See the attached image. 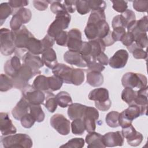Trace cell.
<instances>
[{"label": "cell", "mask_w": 148, "mask_h": 148, "mask_svg": "<svg viewBox=\"0 0 148 148\" xmlns=\"http://www.w3.org/2000/svg\"><path fill=\"white\" fill-rule=\"evenodd\" d=\"M1 142L5 148H31L33 145L32 140L26 134H14L7 136H2Z\"/></svg>", "instance_id": "obj_1"}, {"label": "cell", "mask_w": 148, "mask_h": 148, "mask_svg": "<svg viewBox=\"0 0 148 148\" xmlns=\"http://www.w3.org/2000/svg\"><path fill=\"white\" fill-rule=\"evenodd\" d=\"M147 108V106H142L135 103L129 105L128 108L120 113L119 125L124 128L132 124V122L135 119L146 114Z\"/></svg>", "instance_id": "obj_2"}, {"label": "cell", "mask_w": 148, "mask_h": 148, "mask_svg": "<svg viewBox=\"0 0 148 148\" xmlns=\"http://www.w3.org/2000/svg\"><path fill=\"white\" fill-rule=\"evenodd\" d=\"M88 97L90 100L95 101V107L102 112L109 110L112 105L109 91L106 88H97L91 90Z\"/></svg>", "instance_id": "obj_3"}, {"label": "cell", "mask_w": 148, "mask_h": 148, "mask_svg": "<svg viewBox=\"0 0 148 148\" xmlns=\"http://www.w3.org/2000/svg\"><path fill=\"white\" fill-rule=\"evenodd\" d=\"M71 19V15L65 10L57 13L55 20L49 27L47 34L54 38L58 34L68 27Z\"/></svg>", "instance_id": "obj_4"}, {"label": "cell", "mask_w": 148, "mask_h": 148, "mask_svg": "<svg viewBox=\"0 0 148 148\" xmlns=\"http://www.w3.org/2000/svg\"><path fill=\"white\" fill-rule=\"evenodd\" d=\"M121 83L124 87L140 89L147 86V80L146 76L142 73L130 72L125 73L123 76Z\"/></svg>", "instance_id": "obj_5"}, {"label": "cell", "mask_w": 148, "mask_h": 148, "mask_svg": "<svg viewBox=\"0 0 148 148\" xmlns=\"http://www.w3.org/2000/svg\"><path fill=\"white\" fill-rule=\"evenodd\" d=\"M12 30L1 28L0 30V51L5 56H10L16 51Z\"/></svg>", "instance_id": "obj_6"}, {"label": "cell", "mask_w": 148, "mask_h": 148, "mask_svg": "<svg viewBox=\"0 0 148 148\" xmlns=\"http://www.w3.org/2000/svg\"><path fill=\"white\" fill-rule=\"evenodd\" d=\"M31 11L27 8H22L17 9L13 13L10 21V27L12 31L19 29L24 24L28 23L31 19Z\"/></svg>", "instance_id": "obj_7"}, {"label": "cell", "mask_w": 148, "mask_h": 148, "mask_svg": "<svg viewBox=\"0 0 148 148\" xmlns=\"http://www.w3.org/2000/svg\"><path fill=\"white\" fill-rule=\"evenodd\" d=\"M35 75H36L32 69L23 64L17 75L12 78L14 87L21 90L28 84L29 80Z\"/></svg>", "instance_id": "obj_8"}, {"label": "cell", "mask_w": 148, "mask_h": 148, "mask_svg": "<svg viewBox=\"0 0 148 148\" xmlns=\"http://www.w3.org/2000/svg\"><path fill=\"white\" fill-rule=\"evenodd\" d=\"M23 97L30 104L43 105L45 99V91L35 88L32 85L27 84L21 90Z\"/></svg>", "instance_id": "obj_9"}, {"label": "cell", "mask_w": 148, "mask_h": 148, "mask_svg": "<svg viewBox=\"0 0 148 148\" xmlns=\"http://www.w3.org/2000/svg\"><path fill=\"white\" fill-rule=\"evenodd\" d=\"M51 126L62 135L69 134L71 130V123L64 115L57 113L50 119Z\"/></svg>", "instance_id": "obj_10"}, {"label": "cell", "mask_w": 148, "mask_h": 148, "mask_svg": "<svg viewBox=\"0 0 148 148\" xmlns=\"http://www.w3.org/2000/svg\"><path fill=\"white\" fill-rule=\"evenodd\" d=\"M121 132L123 136L127 139L128 144L131 146H139L143 139L142 134L137 131L132 124L122 128Z\"/></svg>", "instance_id": "obj_11"}, {"label": "cell", "mask_w": 148, "mask_h": 148, "mask_svg": "<svg viewBox=\"0 0 148 148\" xmlns=\"http://www.w3.org/2000/svg\"><path fill=\"white\" fill-rule=\"evenodd\" d=\"M99 119L98 110L92 106H87L83 118L85 129L87 132L94 131L96 128L95 121Z\"/></svg>", "instance_id": "obj_12"}, {"label": "cell", "mask_w": 148, "mask_h": 148, "mask_svg": "<svg viewBox=\"0 0 148 148\" xmlns=\"http://www.w3.org/2000/svg\"><path fill=\"white\" fill-rule=\"evenodd\" d=\"M14 43L17 49H26V44L31 36H34L24 25L17 31H12Z\"/></svg>", "instance_id": "obj_13"}, {"label": "cell", "mask_w": 148, "mask_h": 148, "mask_svg": "<svg viewBox=\"0 0 148 148\" xmlns=\"http://www.w3.org/2000/svg\"><path fill=\"white\" fill-rule=\"evenodd\" d=\"M82 33L79 29L73 28L68 32V40L66 46L68 47L69 50L79 52L82 45Z\"/></svg>", "instance_id": "obj_14"}, {"label": "cell", "mask_w": 148, "mask_h": 148, "mask_svg": "<svg viewBox=\"0 0 148 148\" xmlns=\"http://www.w3.org/2000/svg\"><path fill=\"white\" fill-rule=\"evenodd\" d=\"M21 59L23 64L31 68L36 75L40 73L39 69L43 67L44 63L39 56L27 51L23 55Z\"/></svg>", "instance_id": "obj_15"}, {"label": "cell", "mask_w": 148, "mask_h": 148, "mask_svg": "<svg viewBox=\"0 0 148 148\" xmlns=\"http://www.w3.org/2000/svg\"><path fill=\"white\" fill-rule=\"evenodd\" d=\"M129 54L124 49L117 50L109 60V64L114 69H120L124 68L128 61Z\"/></svg>", "instance_id": "obj_16"}, {"label": "cell", "mask_w": 148, "mask_h": 148, "mask_svg": "<svg viewBox=\"0 0 148 148\" xmlns=\"http://www.w3.org/2000/svg\"><path fill=\"white\" fill-rule=\"evenodd\" d=\"M102 141L105 147L122 146L124 144V137L119 131L109 132L102 135Z\"/></svg>", "instance_id": "obj_17"}, {"label": "cell", "mask_w": 148, "mask_h": 148, "mask_svg": "<svg viewBox=\"0 0 148 148\" xmlns=\"http://www.w3.org/2000/svg\"><path fill=\"white\" fill-rule=\"evenodd\" d=\"M73 68L61 63L57 64L53 68V75L61 79L65 83L71 84V76Z\"/></svg>", "instance_id": "obj_18"}, {"label": "cell", "mask_w": 148, "mask_h": 148, "mask_svg": "<svg viewBox=\"0 0 148 148\" xmlns=\"http://www.w3.org/2000/svg\"><path fill=\"white\" fill-rule=\"evenodd\" d=\"M0 130L2 136H7L16 134L17 129L13 124L8 113H0Z\"/></svg>", "instance_id": "obj_19"}, {"label": "cell", "mask_w": 148, "mask_h": 148, "mask_svg": "<svg viewBox=\"0 0 148 148\" xmlns=\"http://www.w3.org/2000/svg\"><path fill=\"white\" fill-rule=\"evenodd\" d=\"M21 66L20 58L17 56H13L4 64L5 73L10 77L13 78L17 75Z\"/></svg>", "instance_id": "obj_20"}, {"label": "cell", "mask_w": 148, "mask_h": 148, "mask_svg": "<svg viewBox=\"0 0 148 148\" xmlns=\"http://www.w3.org/2000/svg\"><path fill=\"white\" fill-rule=\"evenodd\" d=\"M64 61L71 65H73L78 67H87V63L84 60L82 54L77 51H72L68 50L64 54Z\"/></svg>", "instance_id": "obj_21"}, {"label": "cell", "mask_w": 148, "mask_h": 148, "mask_svg": "<svg viewBox=\"0 0 148 148\" xmlns=\"http://www.w3.org/2000/svg\"><path fill=\"white\" fill-rule=\"evenodd\" d=\"M29 104L28 101L23 97L12 110L13 117L17 120H20L23 116L28 113Z\"/></svg>", "instance_id": "obj_22"}, {"label": "cell", "mask_w": 148, "mask_h": 148, "mask_svg": "<svg viewBox=\"0 0 148 148\" xmlns=\"http://www.w3.org/2000/svg\"><path fill=\"white\" fill-rule=\"evenodd\" d=\"M87 106L78 103H72L68 108V115L72 120L77 119H83Z\"/></svg>", "instance_id": "obj_23"}, {"label": "cell", "mask_w": 148, "mask_h": 148, "mask_svg": "<svg viewBox=\"0 0 148 148\" xmlns=\"http://www.w3.org/2000/svg\"><path fill=\"white\" fill-rule=\"evenodd\" d=\"M42 60L44 64L49 68H53L57 64V55L52 48L45 49L42 53Z\"/></svg>", "instance_id": "obj_24"}, {"label": "cell", "mask_w": 148, "mask_h": 148, "mask_svg": "<svg viewBox=\"0 0 148 148\" xmlns=\"http://www.w3.org/2000/svg\"><path fill=\"white\" fill-rule=\"evenodd\" d=\"M85 141L87 143V147L89 148L105 147L102 141V135L94 131L88 132L86 136Z\"/></svg>", "instance_id": "obj_25"}, {"label": "cell", "mask_w": 148, "mask_h": 148, "mask_svg": "<svg viewBox=\"0 0 148 148\" xmlns=\"http://www.w3.org/2000/svg\"><path fill=\"white\" fill-rule=\"evenodd\" d=\"M26 49L29 52L36 56L41 54L44 50L41 40L37 39L34 36L28 39L26 44Z\"/></svg>", "instance_id": "obj_26"}, {"label": "cell", "mask_w": 148, "mask_h": 148, "mask_svg": "<svg viewBox=\"0 0 148 148\" xmlns=\"http://www.w3.org/2000/svg\"><path fill=\"white\" fill-rule=\"evenodd\" d=\"M87 82L92 87L101 86L104 81L103 76L99 72L88 70L87 72Z\"/></svg>", "instance_id": "obj_27"}, {"label": "cell", "mask_w": 148, "mask_h": 148, "mask_svg": "<svg viewBox=\"0 0 148 148\" xmlns=\"http://www.w3.org/2000/svg\"><path fill=\"white\" fill-rule=\"evenodd\" d=\"M89 43L91 46V58L95 59V57L101 52H104L105 50L106 46L102 39L100 38H96L95 39L91 40L89 41Z\"/></svg>", "instance_id": "obj_28"}, {"label": "cell", "mask_w": 148, "mask_h": 148, "mask_svg": "<svg viewBox=\"0 0 148 148\" xmlns=\"http://www.w3.org/2000/svg\"><path fill=\"white\" fill-rule=\"evenodd\" d=\"M45 92V99L43 105L49 112L53 113L57 109L58 105L56 99V95L49 91H46Z\"/></svg>", "instance_id": "obj_29"}, {"label": "cell", "mask_w": 148, "mask_h": 148, "mask_svg": "<svg viewBox=\"0 0 148 148\" xmlns=\"http://www.w3.org/2000/svg\"><path fill=\"white\" fill-rule=\"evenodd\" d=\"M29 113L34 118L36 121L40 123L44 120L45 114L40 106V105L29 104Z\"/></svg>", "instance_id": "obj_30"}, {"label": "cell", "mask_w": 148, "mask_h": 148, "mask_svg": "<svg viewBox=\"0 0 148 148\" xmlns=\"http://www.w3.org/2000/svg\"><path fill=\"white\" fill-rule=\"evenodd\" d=\"M57 104L61 108L69 106L72 103V99L70 94L66 91H60L56 95Z\"/></svg>", "instance_id": "obj_31"}, {"label": "cell", "mask_w": 148, "mask_h": 148, "mask_svg": "<svg viewBox=\"0 0 148 148\" xmlns=\"http://www.w3.org/2000/svg\"><path fill=\"white\" fill-rule=\"evenodd\" d=\"M32 86L36 89L42 91H48L49 89L48 77L42 75H38L33 82Z\"/></svg>", "instance_id": "obj_32"}, {"label": "cell", "mask_w": 148, "mask_h": 148, "mask_svg": "<svg viewBox=\"0 0 148 148\" xmlns=\"http://www.w3.org/2000/svg\"><path fill=\"white\" fill-rule=\"evenodd\" d=\"M137 96V91L133 88L125 87L121 92V99L129 105L134 104Z\"/></svg>", "instance_id": "obj_33"}, {"label": "cell", "mask_w": 148, "mask_h": 148, "mask_svg": "<svg viewBox=\"0 0 148 148\" xmlns=\"http://www.w3.org/2000/svg\"><path fill=\"white\" fill-rule=\"evenodd\" d=\"M128 51L132 54L133 57L136 59H146L147 54L146 51L139 47L135 42L131 45L127 47Z\"/></svg>", "instance_id": "obj_34"}, {"label": "cell", "mask_w": 148, "mask_h": 148, "mask_svg": "<svg viewBox=\"0 0 148 148\" xmlns=\"http://www.w3.org/2000/svg\"><path fill=\"white\" fill-rule=\"evenodd\" d=\"M147 86L139 89L137 91V96L135 100L134 103L142 106H147L148 100H147Z\"/></svg>", "instance_id": "obj_35"}, {"label": "cell", "mask_w": 148, "mask_h": 148, "mask_svg": "<svg viewBox=\"0 0 148 148\" xmlns=\"http://www.w3.org/2000/svg\"><path fill=\"white\" fill-rule=\"evenodd\" d=\"M13 13V8L9 2H3L0 5V23L2 25L6 18Z\"/></svg>", "instance_id": "obj_36"}, {"label": "cell", "mask_w": 148, "mask_h": 148, "mask_svg": "<svg viewBox=\"0 0 148 148\" xmlns=\"http://www.w3.org/2000/svg\"><path fill=\"white\" fill-rule=\"evenodd\" d=\"M84 80V72L82 69L73 68L71 76V84L75 86L82 84Z\"/></svg>", "instance_id": "obj_37"}, {"label": "cell", "mask_w": 148, "mask_h": 148, "mask_svg": "<svg viewBox=\"0 0 148 148\" xmlns=\"http://www.w3.org/2000/svg\"><path fill=\"white\" fill-rule=\"evenodd\" d=\"M71 126L72 132L75 135H82L86 130L83 119H77L73 120L71 123Z\"/></svg>", "instance_id": "obj_38"}, {"label": "cell", "mask_w": 148, "mask_h": 148, "mask_svg": "<svg viewBox=\"0 0 148 148\" xmlns=\"http://www.w3.org/2000/svg\"><path fill=\"white\" fill-rule=\"evenodd\" d=\"M119 115L120 113L116 111H111L109 112L105 117V121L108 125L112 128L119 127Z\"/></svg>", "instance_id": "obj_39"}, {"label": "cell", "mask_w": 148, "mask_h": 148, "mask_svg": "<svg viewBox=\"0 0 148 148\" xmlns=\"http://www.w3.org/2000/svg\"><path fill=\"white\" fill-rule=\"evenodd\" d=\"M84 34L88 39L90 40L98 38V29L96 24L87 23L84 28Z\"/></svg>", "instance_id": "obj_40"}, {"label": "cell", "mask_w": 148, "mask_h": 148, "mask_svg": "<svg viewBox=\"0 0 148 148\" xmlns=\"http://www.w3.org/2000/svg\"><path fill=\"white\" fill-rule=\"evenodd\" d=\"M13 83L11 77L7 75L1 73L0 77V91L5 92L13 87Z\"/></svg>", "instance_id": "obj_41"}, {"label": "cell", "mask_w": 148, "mask_h": 148, "mask_svg": "<svg viewBox=\"0 0 148 148\" xmlns=\"http://www.w3.org/2000/svg\"><path fill=\"white\" fill-rule=\"evenodd\" d=\"M48 83L49 89L54 91L60 90L64 82L61 79L53 75L48 77Z\"/></svg>", "instance_id": "obj_42"}, {"label": "cell", "mask_w": 148, "mask_h": 148, "mask_svg": "<svg viewBox=\"0 0 148 148\" xmlns=\"http://www.w3.org/2000/svg\"><path fill=\"white\" fill-rule=\"evenodd\" d=\"M106 16L105 11L103 10H94L92 11L87 21V23H97L101 20H105Z\"/></svg>", "instance_id": "obj_43"}, {"label": "cell", "mask_w": 148, "mask_h": 148, "mask_svg": "<svg viewBox=\"0 0 148 148\" xmlns=\"http://www.w3.org/2000/svg\"><path fill=\"white\" fill-rule=\"evenodd\" d=\"M84 146V140L82 138H75L69 140L65 144L61 147L71 148H82Z\"/></svg>", "instance_id": "obj_44"}, {"label": "cell", "mask_w": 148, "mask_h": 148, "mask_svg": "<svg viewBox=\"0 0 148 148\" xmlns=\"http://www.w3.org/2000/svg\"><path fill=\"white\" fill-rule=\"evenodd\" d=\"M134 42L140 48L147 46V35L146 32H140L134 36Z\"/></svg>", "instance_id": "obj_45"}, {"label": "cell", "mask_w": 148, "mask_h": 148, "mask_svg": "<svg viewBox=\"0 0 148 148\" xmlns=\"http://www.w3.org/2000/svg\"><path fill=\"white\" fill-rule=\"evenodd\" d=\"M76 10L81 15H84L88 13L91 10L88 3V1H76Z\"/></svg>", "instance_id": "obj_46"}, {"label": "cell", "mask_w": 148, "mask_h": 148, "mask_svg": "<svg viewBox=\"0 0 148 148\" xmlns=\"http://www.w3.org/2000/svg\"><path fill=\"white\" fill-rule=\"evenodd\" d=\"M120 16L125 28H127L128 25L131 22L136 20L135 13L130 9H127L125 12L122 13V14H120Z\"/></svg>", "instance_id": "obj_47"}, {"label": "cell", "mask_w": 148, "mask_h": 148, "mask_svg": "<svg viewBox=\"0 0 148 148\" xmlns=\"http://www.w3.org/2000/svg\"><path fill=\"white\" fill-rule=\"evenodd\" d=\"M88 3L90 8L92 11L103 10L105 11L106 8V3L104 1L98 0H88Z\"/></svg>", "instance_id": "obj_48"}, {"label": "cell", "mask_w": 148, "mask_h": 148, "mask_svg": "<svg viewBox=\"0 0 148 148\" xmlns=\"http://www.w3.org/2000/svg\"><path fill=\"white\" fill-rule=\"evenodd\" d=\"M20 121L21 125L24 128H30L34 125L36 121L32 116V115L29 113H28L21 117V119H20Z\"/></svg>", "instance_id": "obj_49"}, {"label": "cell", "mask_w": 148, "mask_h": 148, "mask_svg": "<svg viewBox=\"0 0 148 148\" xmlns=\"http://www.w3.org/2000/svg\"><path fill=\"white\" fill-rule=\"evenodd\" d=\"M87 66L88 67V70L97 71L99 72L103 71L105 68V66L99 64L98 62L96 61L95 59L92 58L87 62Z\"/></svg>", "instance_id": "obj_50"}, {"label": "cell", "mask_w": 148, "mask_h": 148, "mask_svg": "<svg viewBox=\"0 0 148 148\" xmlns=\"http://www.w3.org/2000/svg\"><path fill=\"white\" fill-rule=\"evenodd\" d=\"M133 8L135 10L139 12H146L148 9V1H134Z\"/></svg>", "instance_id": "obj_51"}, {"label": "cell", "mask_w": 148, "mask_h": 148, "mask_svg": "<svg viewBox=\"0 0 148 148\" xmlns=\"http://www.w3.org/2000/svg\"><path fill=\"white\" fill-rule=\"evenodd\" d=\"M56 43L61 46H66L68 40V32L62 31L58 34L54 38Z\"/></svg>", "instance_id": "obj_52"}, {"label": "cell", "mask_w": 148, "mask_h": 148, "mask_svg": "<svg viewBox=\"0 0 148 148\" xmlns=\"http://www.w3.org/2000/svg\"><path fill=\"white\" fill-rule=\"evenodd\" d=\"M112 2L113 3V9L119 13H123L127 9L128 5L127 1H112Z\"/></svg>", "instance_id": "obj_53"}, {"label": "cell", "mask_w": 148, "mask_h": 148, "mask_svg": "<svg viewBox=\"0 0 148 148\" xmlns=\"http://www.w3.org/2000/svg\"><path fill=\"white\" fill-rule=\"evenodd\" d=\"M49 3H51L50 10L56 14L65 10L63 4L61 3V1H49Z\"/></svg>", "instance_id": "obj_54"}, {"label": "cell", "mask_w": 148, "mask_h": 148, "mask_svg": "<svg viewBox=\"0 0 148 148\" xmlns=\"http://www.w3.org/2000/svg\"><path fill=\"white\" fill-rule=\"evenodd\" d=\"M125 32V28H124L118 27L114 28L113 31H112V38L115 42L120 41Z\"/></svg>", "instance_id": "obj_55"}, {"label": "cell", "mask_w": 148, "mask_h": 148, "mask_svg": "<svg viewBox=\"0 0 148 148\" xmlns=\"http://www.w3.org/2000/svg\"><path fill=\"white\" fill-rule=\"evenodd\" d=\"M120 41L124 46L128 47L134 42V36L131 32H125Z\"/></svg>", "instance_id": "obj_56"}, {"label": "cell", "mask_w": 148, "mask_h": 148, "mask_svg": "<svg viewBox=\"0 0 148 148\" xmlns=\"http://www.w3.org/2000/svg\"><path fill=\"white\" fill-rule=\"evenodd\" d=\"M13 9H20L28 5L29 2L26 0H10L9 2Z\"/></svg>", "instance_id": "obj_57"}, {"label": "cell", "mask_w": 148, "mask_h": 148, "mask_svg": "<svg viewBox=\"0 0 148 148\" xmlns=\"http://www.w3.org/2000/svg\"><path fill=\"white\" fill-rule=\"evenodd\" d=\"M42 44L43 46V49H47V48H51V47L54 45L55 40L54 38L49 36L48 34H47L43 39L41 40Z\"/></svg>", "instance_id": "obj_58"}, {"label": "cell", "mask_w": 148, "mask_h": 148, "mask_svg": "<svg viewBox=\"0 0 148 148\" xmlns=\"http://www.w3.org/2000/svg\"><path fill=\"white\" fill-rule=\"evenodd\" d=\"M49 1H34V6L39 11L45 10L49 5Z\"/></svg>", "instance_id": "obj_59"}, {"label": "cell", "mask_w": 148, "mask_h": 148, "mask_svg": "<svg viewBox=\"0 0 148 148\" xmlns=\"http://www.w3.org/2000/svg\"><path fill=\"white\" fill-rule=\"evenodd\" d=\"M76 1H64L63 5L68 13H73L76 10Z\"/></svg>", "instance_id": "obj_60"}, {"label": "cell", "mask_w": 148, "mask_h": 148, "mask_svg": "<svg viewBox=\"0 0 148 148\" xmlns=\"http://www.w3.org/2000/svg\"><path fill=\"white\" fill-rule=\"evenodd\" d=\"M112 26L113 29L118 28V27H123V28H125L120 14L117 15L113 17L112 21Z\"/></svg>", "instance_id": "obj_61"}, {"label": "cell", "mask_w": 148, "mask_h": 148, "mask_svg": "<svg viewBox=\"0 0 148 148\" xmlns=\"http://www.w3.org/2000/svg\"><path fill=\"white\" fill-rule=\"evenodd\" d=\"M95 60L97 62L102 65H107L109 64V58L104 52H101L96 57Z\"/></svg>", "instance_id": "obj_62"}]
</instances>
